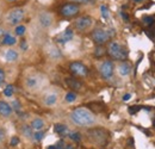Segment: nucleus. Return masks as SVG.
I'll list each match as a JSON object with an SVG mask.
<instances>
[{
  "mask_svg": "<svg viewBox=\"0 0 155 149\" xmlns=\"http://www.w3.org/2000/svg\"><path fill=\"white\" fill-rule=\"evenodd\" d=\"M7 1H15V0H7Z\"/></svg>",
  "mask_w": 155,
  "mask_h": 149,
  "instance_id": "nucleus-45",
  "label": "nucleus"
},
{
  "mask_svg": "<svg viewBox=\"0 0 155 149\" xmlns=\"http://www.w3.org/2000/svg\"><path fill=\"white\" fill-rule=\"evenodd\" d=\"M54 130L56 134H64L66 131H67V127L64 125V124H61V123H58V124H55V127H54Z\"/></svg>",
  "mask_w": 155,
  "mask_h": 149,
  "instance_id": "nucleus-21",
  "label": "nucleus"
},
{
  "mask_svg": "<svg viewBox=\"0 0 155 149\" xmlns=\"http://www.w3.org/2000/svg\"><path fill=\"white\" fill-rule=\"evenodd\" d=\"M16 42H17V38L12 36L11 34H5L2 36V44L4 45H13V44H16Z\"/></svg>",
  "mask_w": 155,
  "mask_h": 149,
  "instance_id": "nucleus-18",
  "label": "nucleus"
},
{
  "mask_svg": "<svg viewBox=\"0 0 155 149\" xmlns=\"http://www.w3.org/2000/svg\"><path fill=\"white\" fill-rule=\"evenodd\" d=\"M38 20H39V24H41L43 28H49V26L51 25V23H53V17H51L50 13L43 12V13L39 15Z\"/></svg>",
  "mask_w": 155,
  "mask_h": 149,
  "instance_id": "nucleus-13",
  "label": "nucleus"
},
{
  "mask_svg": "<svg viewBox=\"0 0 155 149\" xmlns=\"http://www.w3.org/2000/svg\"><path fill=\"white\" fill-rule=\"evenodd\" d=\"M114 71H115V66H114V62H112V61H104V62L100 65V67H99L100 75H101L105 80H109V79L112 78Z\"/></svg>",
  "mask_w": 155,
  "mask_h": 149,
  "instance_id": "nucleus-7",
  "label": "nucleus"
},
{
  "mask_svg": "<svg viewBox=\"0 0 155 149\" xmlns=\"http://www.w3.org/2000/svg\"><path fill=\"white\" fill-rule=\"evenodd\" d=\"M118 72L122 76H127L131 73V65L129 62H122L118 67Z\"/></svg>",
  "mask_w": 155,
  "mask_h": 149,
  "instance_id": "nucleus-15",
  "label": "nucleus"
},
{
  "mask_svg": "<svg viewBox=\"0 0 155 149\" xmlns=\"http://www.w3.org/2000/svg\"><path fill=\"white\" fill-rule=\"evenodd\" d=\"M100 13H101V17L104 19H109V8H107V6H105V5H101L100 6Z\"/></svg>",
  "mask_w": 155,
  "mask_h": 149,
  "instance_id": "nucleus-23",
  "label": "nucleus"
},
{
  "mask_svg": "<svg viewBox=\"0 0 155 149\" xmlns=\"http://www.w3.org/2000/svg\"><path fill=\"white\" fill-rule=\"evenodd\" d=\"M32 136H34V138H35L36 141H41V140L43 138V136H44V132H43V131H41V130H37L34 135H32Z\"/></svg>",
  "mask_w": 155,
  "mask_h": 149,
  "instance_id": "nucleus-28",
  "label": "nucleus"
},
{
  "mask_svg": "<svg viewBox=\"0 0 155 149\" xmlns=\"http://www.w3.org/2000/svg\"><path fill=\"white\" fill-rule=\"evenodd\" d=\"M75 99H77V93L75 92H69V93L66 94V101L73 103V101H75Z\"/></svg>",
  "mask_w": 155,
  "mask_h": 149,
  "instance_id": "nucleus-26",
  "label": "nucleus"
},
{
  "mask_svg": "<svg viewBox=\"0 0 155 149\" xmlns=\"http://www.w3.org/2000/svg\"><path fill=\"white\" fill-rule=\"evenodd\" d=\"M47 149H55V147H54V146H49Z\"/></svg>",
  "mask_w": 155,
  "mask_h": 149,
  "instance_id": "nucleus-42",
  "label": "nucleus"
},
{
  "mask_svg": "<svg viewBox=\"0 0 155 149\" xmlns=\"http://www.w3.org/2000/svg\"><path fill=\"white\" fill-rule=\"evenodd\" d=\"M55 149H66L64 142H63V141H58V144H56V147H55Z\"/></svg>",
  "mask_w": 155,
  "mask_h": 149,
  "instance_id": "nucleus-32",
  "label": "nucleus"
},
{
  "mask_svg": "<svg viewBox=\"0 0 155 149\" xmlns=\"http://www.w3.org/2000/svg\"><path fill=\"white\" fill-rule=\"evenodd\" d=\"M93 24V19L91 18L90 16H82L74 22V28L77 29L78 31H85L87 29H90Z\"/></svg>",
  "mask_w": 155,
  "mask_h": 149,
  "instance_id": "nucleus-8",
  "label": "nucleus"
},
{
  "mask_svg": "<svg viewBox=\"0 0 155 149\" xmlns=\"http://www.w3.org/2000/svg\"><path fill=\"white\" fill-rule=\"evenodd\" d=\"M105 54V49L101 47V45H98L94 50V56L96 57H101V56Z\"/></svg>",
  "mask_w": 155,
  "mask_h": 149,
  "instance_id": "nucleus-27",
  "label": "nucleus"
},
{
  "mask_svg": "<svg viewBox=\"0 0 155 149\" xmlns=\"http://www.w3.org/2000/svg\"><path fill=\"white\" fill-rule=\"evenodd\" d=\"M73 37H74V31L72 29H66L63 32H61L56 37V41H58V43H61V44H64V43L72 41Z\"/></svg>",
  "mask_w": 155,
  "mask_h": 149,
  "instance_id": "nucleus-11",
  "label": "nucleus"
},
{
  "mask_svg": "<svg viewBox=\"0 0 155 149\" xmlns=\"http://www.w3.org/2000/svg\"><path fill=\"white\" fill-rule=\"evenodd\" d=\"M77 2H81V4H91V2H94L96 0H75Z\"/></svg>",
  "mask_w": 155,
  "mask_h": 149,
  "instance_id": "nucleus-36",
  "label": "nucleus"
},
{
  "mask_svg": "<svg viewBox=\"0 0 155 149\" xmlns=\"http://www.w3.org/2000/svg\"><path fill=\"white\" fill-rule=\"evenodd\" d=\"M140 109H141L140 106H131V108H129V109H128V111H129L130 114H135L137 111H140Z\"/></svg>",
  "mask_w": 155,
  "mask_h": 149,
  "instance_id": "nucleus-31",
  "label": "nucleus"
},
{
  "mask_svg": "<svg viewBox=\"0 0 155 149\" xmlns=\"http://www.w3.org/2000/svg\"><path fill=\"white\" fill-rule=\"evenodd\" d=\"M134 1H135V2H142L143 0H134Z\"/></svg>",
  "mask_w": 155,
  "mask_h": 149,
  "instance_id": "nucleus-44",
  "label": "nucleus"
},
{
  "mask_svg": "<svg viewBox=\"0 0 155 149\" xmlns=\"http://www.w3.org/2000/svg\"><path fill=\"white\" fill-rule=\"evenodd\" d=\"M69 71H71V73L73 75L80 76V78H85V76H87V74H88L87 67H86L84 63L78 62V61L72 62V63L69 65Z\"/></svg>",
  "mask_w": 155,
  "mask_h": 149,
  "instance_id": "nucleus-6",
  "label": "nucleus"
},
{
  "mask_svg": "<svg viewBox=\"0 0 155 149\" xmlns=\"http://www.w3.org/2000/svg\"><path fill=\"white\" fill-rule=\"evenodd\" d=\"M24 15H25V12H24L23 8H19V7L12 8V10L7 13L6 19H7V22H8L11 25H17L18 23H20V22L23 20Z\"/></svg>",
  "mask_w": 155,
  "mask_h": 149,
  "instance_id": "nucleus-4",
  "label": "nucleus"
},
{
  "mask_svg": "<svg viewBox=\"0 0 155 149\" xmlns=\"http://www.w3.org/2000/svg\"><path fill=\"white\" fill-rule=\"evenodd\" d=\"M69 137H71L73 141H77V142L81 140V136H80V134H79V132H75V131H74V132H71V134H69Z\"/></svg>",
  "mask_w": 155,
  "mask_h": 149,
  "instance_id": "nucleus-29",
  "label": "nucleus"
},
{
  "mask_svg": "<svg viewBox=\"0 0 155 149\" xmlns=\"http://www.w3.org/2000/svg\"><path fill=\"white\" fill-rule=\"evenodd\" d=\"M15 32H16V35H18V36H23V35L26 32V28H25L24 25H18V26L15 29Z\"/></svg>",
  "mask_w": 155,
  "mask_h": 149,
  "instance_id": "nucleus-25",
  "label": "nucleus"
},
{
  "mask_svg": "<svg viewBox=\"0 0 155 149\" xmlns=\"http://www.w3.org/2000/svg\"><path fill=\"white\" fill-rule=\"evenodd\" d=\"M21 132L26 136V137H31L34 134H32V128L29 127V125H23L21 127Z\"/></svg>",
  "mask_w": 155,
  "mask_h": 149,
  "instance_id": "nucleus-22",
  "label": "nucleus"
},
{
  "mask_svg": "<svg viewBox=\"0 0 155 149\" xmlns=\"http://www.w3.org/2000/svg\"><path fill=\"white\" fill-rule=\"evenodd\" d=\"M120 17L124 19L125 22H128V20H129V15H127L125 12H120Z\"/></svg>",
  "mask_w": 155,
  "mask_h": 149,
  "instance_id": "nucleus-37",
  "label": "nucleus"
},
{
  "mask_svg": "<svg viewBox=\"0 0 155 149\" xmlns=\"http://www.w3.org/2000/svg\"><path fill=\"white\" fill-rule=\"evenodd\" d=\"M4 81H5V72L0 68V86L4 84Z\"/></svg>",
  "mask_w": 155,
  "mask_h": 149,
  "instance_id": "nucleus-33",
  "label": "nucleus"
},
{
  "mask_svg": "<svg viewBox=\"0 0 155 149\" xmlns=\"http://www.w3.org/2000/svg\"><path fill=\"white\" fill-rule=\"evenodd\" d=\"M5 60L7 61V62H15V61H17L18 60V53L15 50V49H8L6 53H5Z\"/></svg>",
  "mask_w": 155,
  "mask_h": 149,
  "instance_id": "nucleus-17",
  "label": "nucleus"
},
{
  "mask_svg": "<svg viewBox=\"0 0 155 149\" xmlns=\"http://www.w3.org/2000/svg\"><path fill=\"white\" fill-rule=\"evenodd\" d=\"M80 11V7L79 5L75 2H68L66 5H63L60 10V13L63 16V17H67V18H71V17H74L77 16Z\"/></svg>",
  "mask_w": 155,
  "mask_h": 149,
  "instance_id": "nucleus-5",
  "label": "nucleus"
},
{
  "mask_svg": "<svg viewBox=\"0 0 155 149\" xmlns=\"http://www.w3.org/2000/svg\"><path fill=\"white\" fill-rule=\"evenodd\" d=\"M115 35V30L112 29H96L92 31V39L94 43H97L98 45H101L106 42H109V39Z\"/></svg>",
  "mask_w": 155,
  "mask_h": 149,
  "instance_id": "nucleus-3",
  "label": "nucleus"
},
{
  "mask_svg": "<svg viewBox=\"0 0 155 149\" xmlns=\"http://www.w3.org/2000/svg\"><path fill=\"white\" fill-rule=\"evenodd\" d=\"M48 55H49L50 58L56 60V58H60L62 54H61V51L58 50V48L54 47V45H51V47H49V48H48Z\"/></svg>",
  "mask_w": 155,
  "mask_h": 149,
  "instance_id": "nucleus-19",
  "label": "nucleus"
},
{
  "mask_svg": "<svg viewBox=\"0 0 155 149\" xmlns=\"http://www.w3.org/2000/svg\"><path fill=\"white\" fill-rule=\"evenodd\" d=\"M107 54H109L110 57H112L114 60L124 61V60H127V57H128V50H127L123 45H120L118 42L114 41V42H111V43L109 44V47H107Z\"/></svg>",
  "mask_w": 155,
  "mask_h": 149,
  "instance_id": "nucleus-2",
  "label": "nucleus"
},
{
  "mask_svg": "<svg viewBox=\"0 0 155 149\" xmlns=\"http://www.w3.org/2000/svg\"><path fill=\"white\" fill-rule=\"evenodd\" d=\"M12 104H13V109H15L16 111H18V110L20 109V105H19V101H18V100H13Z\"/></svg>",
  "mask_w": 155,
  "mask_h": 149,
  "instance_id": "nucleus-34",
  "label": "nucleus"
},
{
  "mask_svg": "<svg viewBox=\"0 0 155 149\" xmlns=\"http://www.w3.org/2000/svg\"><path fill=\"white\" fill-rule=\"evenodd\" d=\"M66 149H74V148L72 146H68V147H66Z\"/></svg>",
  "mask_w": 155,
  "mask_h": 149,
  "instance_id": "nucleus-43",
  "label": "nucleus"
},
{
  "mask_svg": "<svg viewBox=\"0 0 155 149\" xmlns=\"http://www.w3.org/2000/svg\"><path fill=\"white\" fill-rule=\"evenodd\" d=\"M20 48H21V50H26V49H28V44H26L25 41H23V42L20 43Z\"/></svg>",
  "mask_w": 155,
  "mask_h": 149,
  "instance_id": "nucleus-38",
  "label": "nucleus"
},
{
  "mask_svg": "<svg viewBox=\"0 0 155 149\" xmlns=\"http://www.w3.org/2000/svg\"><path fill=\"white\" fill-rule=\"evenodd\" d=\"M2 36H4V30H2L1 28H0V38L2 37Z\"/></svg>",
  "mask_w": 155,
  "mask_h": 149,
  "instance_id": "nucleus-41",
  "label": "nucleus"
},
{
  "mask_svg": "<svg viewBox=\"0 0 155 149\" xmlns=\"http://www.w3.org/2000/svg\"><path fill=\"white\" fill-rule=\"evenodd\" d=\"M31 128H32V130H41V129H43V127H44V121L43 119H41V118H35L32 122H31V125H30Z\"/></svg>",
  "mask_w": 155,
  "mask_h": 149,
  "instance_id": "nucleus-20",
  "label": "nucleus"
},
{
  "mask_svg": "<svg viewBox=\"0 0 155 149\" xmlns=\"http://www.w3.org/2000/svg\"><path fill=\"white\" fill-rule=\"evenodd\" d=\"M25 85L29 90H38L42 85V76L41 75H30L25 80Z\"/></svg>",
  "mask_w": 155,
  "mask_h": 149,
  "instance_id": "nucleus-9",
  "label": "nucleus"
},
{
  "mask_svg": "<svg viewBox=\"0 0 155 149\" xmlns=\"http://www.w3.org/2000/svg\"><path fill=\"white\" fill-rule=\"evenodd\" d=\"M13 92H15V88H13L12 85H7V86L5 87V90H4V94H5L6 97H12V95H13Z\"/></svg>",
  "mask_w": 155,
  "mask_h": 149,
  "instance_id": "nucleus-24",
  "label": "nucleus"
},
{
  "mask_svg": "<svg viewBox=\"0 0 155 149\" xmlns=\"http://www.w3.org/2000/svg\"><path fill=\"white\" fill-rule=\"evenodd\" d=\"M130 98H131V94L127 93V94H124V97H123V100H124V101H127V100H129Z\"/></svg>",
  "mask_w": 155,
  "mask_h": 149,
  "instance_id": "nucleus-40",
  "label": "nucleus"
},
{
  "mask_svg": "<svg viewBox=\"0 0 155 149\" xmlns=\"http://www.w3.org/2000/svg\"><path fill=\"white\" fill-rule=\"evenodd\" d=\"M143 23L147 24V25H152V24L154 23V17H152V16H146V17L143 18Z\"/></svg>",
  "mask_w": 155,
  "mask_h": 149,
  "instance_id": "nucleus-30",
  "label": "nucleus"
},
{
  "mask_svg": "<svg viewBox=\"0 0 155 149\" xmlns=\"http://www.w3.org/2000/svg\"><path fill=\"white\" fill-rule=\"evenodd\" d=\"M12 114V108L8 103L4 101V100H0V116L1 117H10Z\"/></svg>",
  "mask_w": 155,
  "mask_h": 149,
  "instance_id": "nucleus-12",
  "label": "nucleus"
},
{
  "mask_svg": "<svg viewBox=\"0 0 155 149\" xmlns=\"http://www.w3.org/2000/svg\"><path fill=\"white\" fill-rule=\"evenodd\" d=\"M71 119L79 127H90L96 123V117L86 108H77L71 112Z\"/></svg>",
  "mask_w": 155,
  "mask_h": 149,
  "instance_id": "nucleus-1",
  "label": "nucleus"
},
{
  "mask_svg": "<svg viewBox=\"0 0 155 149\" xmlns=\"http://www.w3.org/2000/svg\"><path fill=\"white\" fill-rule=\"evenodd\" d=\"M58 101V94L56 93H49L47 94L43 99V103L47 105V106H54Z\"/></svg>",
  "mask_w": 155,
  "mask_h": 149,
  "instance_id": "nucleus-16",
  "label": "nucleus"
},
{
  "mask_svg": "<svg viewBox=\"0 0 155 149\" xmlns=\"http://www.w3.org/2000/svg\"><path fill=\"white\" fill-rule=\"evenodd\" d=\"M90 136L99 144H105L107 138V132L103 129H93L90 131Z\"/></svg>",
  "mask_w": 155,
  "mask_h": 149,
  "instance_id": "nucleus-10",
  "label": "nucleus"
},
{
  "mask_svg": "<svg viewBox=\"0 0 155 149\" xmlns=\"http://www.w3.org/2000/svg\"><path fill=\"white\" fill-rule=\"evenodd\" d=\"M66 84H67V86H68L69 88H72L73 91H79V90H81V87H82V82L79 81L75 78H67V79H66Z\"/></svg>",
  "mask_w": 155,
  "mask_h": 149,
  "instance_id": "nucleus-14",
  "label": "nucleus"
},
{
  "mask_svg": "<svg viewBox=\"0 0 155 149\" xmlns=\"http://www.w3.org/2000/svg\"><path fill=\"white\" fill-rule=\"evenodd\" d=\"M19 143V138L18 137H12L11 140V146H17Z\"/></svg>",
  "mask_w": 155,
  "mask_h": 149,
  "instance_id": "nucleus-35",
  "label": "nucleus"
},
{
  "mask_svg": "<svg viewBox=\"0 0 155 149\" xmlns=\"http://www.w3.org/2000/svg\"><path fill=\"white\" fill-rule=\"evenodd\" d=\"M4 138H5V130L0 128V142H1Z\"/></svg>",
  "mask_w": 155,
  "mask_h": 149,
  "instance_id": "nucleus-39",
  "label": "nucleus"
}]
</instances>
